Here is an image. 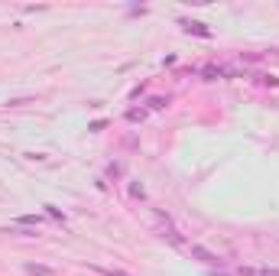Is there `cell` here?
I'll use <instances>...</instances> for the list:
<instances>
[{"label": "cell", "instance_id": "4", "mask_svg": "<svg viewBox=\"0 0 279 276\" xmlns=\"http://www.w3.org/2000/svg\"><path fill=\"white\" fill-rule=\"evenodd\" d=\"M260 276H279V270H263Z\"/></svg>", "mask_w": 279, "mask_h": 276}, {"label": "cell", "instance_id": "3", "mask_svg": "<svg viewBox=\"0 0 279 276\" xmlns=\"http://www.w3.org/2000/svg\"><path fill=\"white\" fill-rule=\"evenodd\" d=\"M179 23L185 26L188 33H198V36H208V30H205V26H201V23H192V20H179Z\"/></svg>", "mask_w": 279, "mask_h": 276}, {"label": "cell", "instance_id": "2", "mask_svg": "<svg viewBox=\"0 0 279 276\" xmlns=\"http://www.w3.org/2000/svg\"><path fill=\"white\" fill-rule=\"evenodd\" d=\"M26 273H30V276H56L49 266H39V263H30V266H26Z\"/></svg>", "mask_w": 279, "mask_h": 276}, {"label": "cell", "instance_id": "1", "mask_svg": "<svg viewBox=\"0 0 279 276\" xmlns=\"http://www.w3.org/2000/svg\"><path fill=\"white\" fill-rule=\"evenodd\" d=\"M192 253H195V257H201V260H205V263H208V266H214V263H221V260H217V257H214V253H208V250H205V247H192Z\"/></svg>", "mask_w": 279, "mask_h": 276}]
</instances>
